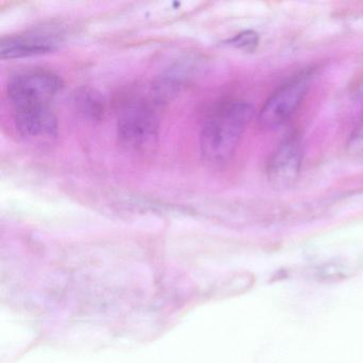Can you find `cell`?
<instances>
[{
    "instance_id": "obj_5",
    "label": "cell",
    "mask_w": 363,
    "mask_h": 363,
    "mask_svg": "<svg viewBox=\"0 0 363 363\" xmlns=\"http://www.w3.org/2000/svg\"><path fill=\"white\" fill-rule=\"evenodd\" d=\"M303 157V144L298 138L293 135L282 141L267 164L269 184L277 189L292 186L301 172Z\"/></svg>"
},
{
    "instance_id": "obj_2",
    "label": "cell",
    "mask_w": 363,
    "mask_h": 363,
    "mask_svg": "<svg viewBox=\"0 0 363 363\" xmlns=\"http://www.w3.org/2000/svg\"><path fill=\"white\" fill-rule=\"evenodd\" d=\"M62 82L54 72L31 69L18 72L8 84V97L14 110L50 106Z\"/></svg>"
},
{
    "instance_id": "obj_9",
    "label": "cell",
    "mask_w": 363,
    "mask_h": 363,
    "mask_svg": "<svg viewBox=\"0 0 363 363\" xmlns=\"http://www.w3.org/2000/svg\"><path fill=\"white\" fill-rule=\"evenodd\" d=\"M352 274V269L346 264L326 263L315 269L314 278L318 281H337L350 277Z\"/></svg>"
},
{
    "instance_id": "obj_7",
    "label": "cell",
    "mask_w": 363,
    "mask_h": 363,
    "mask_svg": "<svg viewBox=\"0 0 363 363\" xmlns=\"http://www.w3.org/2000/svg\"><path fill=\"white\" fill-rule=\"evenodd\" d=\"M58 40L46 33H26L6 38L0 42V56L3 59H18L39 56L56 50Z\"/></svg>"
},
{
    "instance_id": "obj_1",
    "label": "cell",
    "mask_w": 363,
    "mask_h": 363,
    "mask_svg": "<svg viewBox=\"0 0 363 363\" xmlns=\"http://www.w3.org/2000/svg\"><path fill=\"white\" fill-rule=\"evenodd\" d=\"M252 116L254 109L246 103L228 104L214 112L203 123L199 138L203 159L216 164L230 160Z\"/></svg>"
},
{
    "instance_id": "obj_3",
    "label": "cell",
    "mask_w": 363,
    "mask_h": 363,
    "mask_svg": "<svg viewBox=\"0 0 363 363\" xmlns=\"http://www.w3.org/2000/svg\"><path fill=\"white\" fill-rule=\"evenodd\" d=\"M160 123L156 112L147 104L130 106L118 122V142L135 152H148L158 144Z\"/></svg>"
},
{
    "instance_id": "obj_4",
    "label": "cell",
    "mask_w": 363,
    "mask_h": 363,
    "mask_svg": "<svg viewBox=\"0 0 363 363\" xmlns=\"http://www.w3.org/2000/svg\"><path fill=\"white\" fill-rule=\"evenodd\" d=\"M313 77L312 71L301 72L299 75L280 86L263 106L259 113V125L267 130H275L284 126L298 109Z\"/></svg>"
},
{
    "instance_id": "obj_8",
    "label": "cell",
    "mask_w": 363,
    "mask_h": 363,
    "mask_svg": "<svg viewBox=\"0 0 363 363\" xmlns=\"http://www.w3.org/2000/svg\"><path fill=\"white\" fill-rule=\"evenodd\" d=\"M73 104L79 113L92 120L101 118L105 111V99L101 93L88 86L78 89L74 93Z\"/></svg>"
},
{
    "instance_id": "obj_10",
    "label": "cell",
    "mask_w": 363,
    "mask_h": 363,
    "mask_svg": "<svg viewBox=\"0 0 363 363\" xmlns=\"http://www.w3.org/2000/svg\"><path fill=\"white\" fill-rule=\"evenodd\" d=\"M259 38L254 31H244L228 42L230 45L243 50H254L258 45Z\"/></svg>"
},
{
    "instance_id": "obj_6",
    "label": "cell",
    "mask_w": 363,
    "mask_h": 363,
    "mask_svg": "<svg viewBox=\"0 0 363 363\" xmlns=\"http://www.w3.org/2000/svg\"><path fill=\"white\" fill-rule=\"evenodd\" d=\"M18 133L28 139H52L58 130L57 118L50 106L14 110Z\"/></svg>"
},
{
    "instance_id": "obj_11",
    "label": "cell",
    "mask_w": 363,
    "mask_h": 363,
    "mask_svg": "<svg viewBox=\"0 0 363 363\" xmlns=\"http://www.w3.org/2000/svg\"><path fill=\"white\" fill-rule=\"evenodd\" d=\"M347 150L352 155H363V118L350 135Z\"/></svg>"
}]
</instances>
